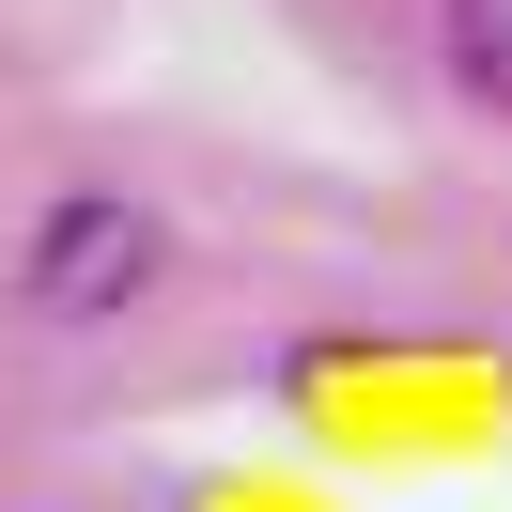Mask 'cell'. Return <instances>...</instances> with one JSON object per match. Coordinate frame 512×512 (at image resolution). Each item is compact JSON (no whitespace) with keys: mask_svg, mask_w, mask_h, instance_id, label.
Masks as SVG:
<instances>
[{"mask_svg":"<svg viewBox=\"0 0 512 512\" xmlns=\"http://www.w3.org/2000/svg\"><path fill=\"white\" fill-rule=\"evenodd\" d=\"M156 264H171L156 202L78 187V202H47V218H32V264H16V295H32L47 326H109L125 295H156Z\"/></svg>","mask_w":512,"mask_h":512,"instance_id":"cell-1","label":"cell"},{"mask_svg":"<svg viewBox=\"0 0 512 512\" xmlns=\"http://www.w3.org/2000/svg\"><path fill=\"white\" fill-rule=\"evenodd\" d=\"M450 78L481 109H512V0H450Z\"/></svg>","mask_w":512,"mask_h":512,"instance_id":"cell-2","label":"cell"}]
</instances>
